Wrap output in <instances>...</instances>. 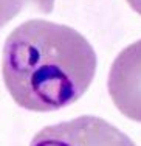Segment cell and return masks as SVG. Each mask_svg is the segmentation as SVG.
<instances>
[{
    "label": "cell",
    "mask_w": 141,
    "mask_h": 146,
    "mask_svg": "<svg viewBox=\"0 0 141 146\" xmlns=\"http://www.w3.org/2000/svg\"><path fill=\"white\" fill-rule=\"evenodd\" d=\"M96 64L93 47L74 28L34 19L20 23L6 37L2 75L20 107L53 112L87 92Z\"/></svg>",
    "instance_id": "6da1fadb"
},
{
    "label": "cell",
    "mask_w": 141,
    "mask_h": 146,
    "mask_svg": "<svg viewBox=\"0 0 141 146\" xmlns=\"http://www.w3.org/2000/svg\"><path fill=\"white\" fill-rule=\"evenodd\" d=\"M54 8V0H0V33L20 13L50 14Z\"/></svg>",
    "instance_id": "277c9868"
},
{
    "label": "cell",
    "mask_w": 141,
    "mask_h": 146,
    "mask_svg": "<svg viewBox=\"0 0 141 146\" xmlns=\"http://www.w3.org/2000/svg\"><path fill=\"white\" fill-rule=\"evenodd\" d=\"M107 89L119 112L141 123V40L126 47L115 58Z\"/></svg>",
    "instance_id": "3957f363"
},
{
    "label": "cell",
    "mask_w": 141,
    "mask_h": 146,
    "mask_svg": "<svg viewBox=\"0 0 141 146\" xmlns=\"http://www.w3.org/2000/svg\"><path fill=\"white\" fill-rule=\"evenodd\" d=\"M127 3H129V5L141 16V0H127Z\"/></svg>",
    "instance_id": "5b68a950"
},
{
    "label": "cell",
    "mask_w": 141,
    "mask_h": 146,
    "mask_svg": "<svg viewBox=\"0 0 141 146\" xmlns=\"http://www.w3.org/2000/svg\"><path fill=\"white\" fill-rule=\"evenodd\" d=\"M30 146H136L109 121L82 115L40 129Z\"/></svg>",
    "instance_id": "7a4b0ae2"
}]
</instances>
